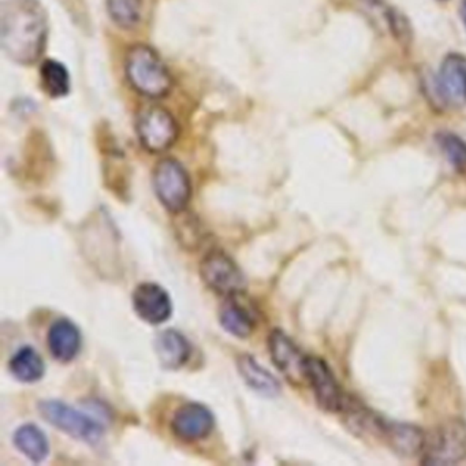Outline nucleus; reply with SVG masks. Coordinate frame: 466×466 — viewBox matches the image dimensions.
Instances as JSON below:
<instances>
[{"label": "nucleus", "instance_id": "f257e3e1", "mask_svg": "<svg viewBox=\"0 0 466 466\" xmlns=\"http://www.w3.org/2000/svg\"><path fill=\"white\" fill-rule=\"evenodd\" d=\"M47 36V15L39 0H5L0 7V42L12 61L24 66L36 64Z\"/></svg>", "mask_w": 466, "mask_h": 466}, {"label": "nucleus", "instance_id": "f03ea898", "mask_svg": "<svg viewBox=\"0 0 466 466\" xmlns=\"http://www.w3.org/2000/svg\"><path fill=\"white\" fill-rule=\"evenodd\" d=\"M130 86L144 96L159 99L173 88V77L159 54L147 45L130 48L125 62Z\"/></svg>", "mask_w": 466, "mask_h": 466}, {"label": "nucleus", "instance_id": "7ed1b4c3", "mask_svg": "<svg viewBox=\"0 0 466 466\" xmlns=\"http://www.w3.org/2000/svg\"><path fill=\"white\" fill-rule=\"evenodd\" d=\"M466 458V422L447 420L425 435L421 463L427 466H451Z\"/></svg>", "mask_w": 466, "mask_h": 466}, {"label": "nucleus", "instance_id": "20e7f679", "mask_svg": "<svg viewBox=\"0 0 466 466\" xmlns=\"http://www.w3.org/2000/svg\"><path fill=\"white\" fill-rule=\"evenodd\" d=\"M39 410L43 419L78 441L96 444L105 433L102 424L96 420L91 419L83 411L76 410L73 406L62 400H42L39 403Z\"/></svg>", "mask_w": 466, "mask_h": 466}, {"label": "nucleus", "instance_id": "39448f33", "mask_svg": "<svg viewBox=\"0 0 466 466\" xmlns=\"http://www.w3.org/2000/svg\"><path fill=\"white\" fill-rule=\"evenodd\" d=\"M154 189L160 203L174 214L184 211L192 196L189 176L176 159L157 163L154 170Z\"/></svg>", "mask_w": 466, "mask_h": 466}, {"label": "nucleus", "instance_id": "423d86ee", "mask_svg": "<svg viewBox=\"0 0 466 466\" xmlns=\"http://www.w3.org/2000/svg\"><path fill=\"white\" fill-rule=\"evenodd\" d=\"M136 132L147 151L160 154L173 147L179 130L176 118L167 110L154 106L138 114Z\"/></svg>", "mask_w": 466, "mask_h": 466}, {"label": "nucleus", "instance_id": "0eeeda50", "mask_svg": "<svg viewBox=\"0 0 466 466\" xmlns=\"http://www.w3.org/2000/svg\"><path fill=\"white\" fill-rule=\"evenodd\" d=\"M200 275L204 283L220 296L244 293L247 288V280L241 268L230 256L219 250H214L203 258Z\"/></svg>", "mask_w": 466, "mask_h": 466}, {"label": "nucleus", "instance_id": "6e6552de", "mask_svg": "<svg viewBox=\"0 0 466 466\" xmlns=\"http://www.w3.org/2000/svg\"><path fill=\"white\" fill-rule=\"evenodd\" d=\"M436 95L450 110L466 107V56L451 53L444 56L435 78Z\"/></svg>", "mask_w": 466, "mask_h": 466}, {"label": "nucleus", "instance_id": "1a4fd4ad", "mask_svg": "<svg viewBox=\"0 0 466 466\" xmlns=\"http://www.w3.org/2000/svg\"><path fill=\"white\" fill-rule=\"evenodd\" d=\"M307 381L312 387L316 402L323 410L340 413L346 402L345 392L340 389L331 368L319 357L307 359Z\"/></svg>", "mask_w": 466, "mask_h": 466}, {"label": "nucleus", "instance_id": "9d476101", "mask_svg": "<svg viewBox=\"0 0 466 466\" xmlns=\"http://www.w3.org/2000/svg\"><path fill=\"white\" fill-rule=\"evenodd\" d=\"M269 353L275 367L294 384L307 381L308 357L282 329H274L268 339Z\"/></svg>", "mask_w": 466, "mask_h": 466}, {"label": "nucleus", "instance_id": "9b49d317", "mask_svg": "<svg viewBox=\"0 0 466 466\" xmlns=\"http://www.w3.org/2000/svg\"><path fill=\"white\" fill-rule=\"evenodd\" d=\"M133 308L136 313L149 324L165 323L173 313L170 296L157 283H141L133 293Z\"/></svg>", "mask_w": 466, "mask_h": 466}, {"label": "nucleus", "instance_id": "f8f14e48", "mask_svg": "<svg viewBox=\"0 0 466 466\" xmlns=\"http://www.w3.org/2000/svg\"><path fill=\"white\" fill-rule=\"evenodd\" d=\"M211 410L201 403L182 405L174 414L171 430L174 435L185 441H198L207 438L214 428Z\"/></svg>", "mask_w": 466, "mask_h": 466}, {"label": "nucleus", "instance_id": "ddd939ff", "mask_svg": "<svg viewBox=\"0 0 466 466\" xmlns=\"http://www.w3.org/2000/svg\"><path fill=\"white\" fill-rule=\"evenodd\" d=\"M242 294L226 297L219 309V321L223 329L237 338L249 337L258 324V310Z\"/></svg>", "mask_w": 466, "mask_h": 466}, {"label": "nucleus", "instance_id": "4468645a", "mask_svg": "<svg viewBox=\"0 0 466 466\" xmlns=\"http://www.w3.org/2000/svg\"><path fill=\"white\" fill-rule=\"evenodd\" d=\"M425 435L417 425L386 420L381 441L400 457H416L424 449Z\"/></svg>", "mask_w": 466, "mask_h": 466}, {"label": "nucleus", "instance_id": "2eb2a0df", "mask_svg": "<svg viewBox=\"0 0 466 466\" xmlns=\"http://www.w3.org/2000/svg\"><path fill=\"white\" fill-rule=\"evenodd\" d=\"M48 348L58 361H72L80 351V329L69 319H59L48 331Z\"/></svg>", "mask_w": 466, "mask_h": 466}, {"label": "nucleus", "instance_id": "dca6fc26", "mask_svg": "<svg viewBox=\"0 0 466 466\" xmlns=\"http://www.w3.org/2000/svg\"><path fill=\"white\" fill-rule=\"evenodd\" d=\"M155 351L163 367L178 370L189 360L190 345L181 332L166 329L155 340Z\"/></svg>", "mask_w": 466, "mask_h": 466}, {"label": "nucleus", "instance_id": "f3484780", "mask_svg": "<svg viewBox=\"0 0 466 466\" xmlns=\"http://www.w3.org/2000/svg\"><path fill=\"white\" fill-rule=\"evenodd\" d=\"M238 370L250 389L264 397H277L280 392V384L274 375L264 370L252 356H241L238 359Z\"/></svg>", "mask_w": 466, "mask_h": 466}, {"label": "nucleus", "instance_id": "a211bd4d", "mask_svg": "<svg viewBox=\"0 0 466 466\" xmlns=\"http://www.w3.org/2000/svg\"><path fill=\"white\" fill-rule=\"evenodd\" d=\"M15 444L25 457L34 462H42L50 452L47 436L34 424L23 425L15 431Z\"/></svg>", "mask_w": 466, "mask_h": 466}, {"label": "nucleus", "instance_id": "6ab92c4d", "mask_svg": "<svg viewBox=\"0 0 466 466\" xmlns=\"http://www.w3.org/2000/svg\"><path fill=\"white\" fill-rule=\"evenodd\" d=\"M10 370L17 380L35 383L45 376V361L34 348L25 346L10 360Z\"/></svg>", "mask_w": 466, "mask_h": 466}, {"label": "nucleus", "instance_id": "aec40b11", "mask_svg": "<svg viewBox=\"0 0 466 466\" xmlns=\"http://www.w3.org/2000/svg\"><path fill=\"white\" fill-rule=\"evenodd\" d=\"M43 88L51 97H64L70 91V76L61 62L47 59L40 69Z\"/></svg>", "mask_w": 466, "mask_h": 466}, {"label": "nucleus", "instance_id": "412c9836", "mask_svg": "<svg viewBox=\"0 0 466 466\" xmlns=\"http://www.w3.org/2000/svg\"><path fill=\"white\" fill-rule=\"evenodd\" d=\"M143 0H107V12L119 28L132 29L141 17Z\"/></svg>", "mask_w": 466, "mask_h": 466}, {"label": "nucleus", "instance_id": "4be33fe9", "mask_svg": "<svg viewBox=\"0 0 466 466\" xmlns=\"http://www.w3.org/2000/svg\"><path fill=\"white\" fill-rule=\"evenodd\" d=\"M438 144L447 160L457 170H466V143L452 133L444 132L438 136Z\"/></svg>", "mask_w": 466, "mask_h": 466}, {"label": "nucleus", "instance_id": "5701e85b", "mask_svg": "<svg viewBox=\"0 0 466 466\" xmlns=\"http://www.w3.org/2000/svg\"><path fill=\"white\" fill-rule=\"evenodd\" d=\"M390 25L395 36H400V42L410 39V26L400 12H390Z\"/></svg>", "mask_w": 466, "mask_h": 466}, {"label": "nucleus", "instance_id": "b1692460", "mask_svg": "<svg viewBox=\"0 0 466 466\" xmlns=\"http://www.w3.org/2000/svg\"><path fill=\"white\" fill-rule=\"evenodd\" d=\"M460 15L461 20H462L463 26H465L466 29V0H462V2H461Z\"/></svg>", "mask_w": 466, "mask_h": 466}]
</instances>
